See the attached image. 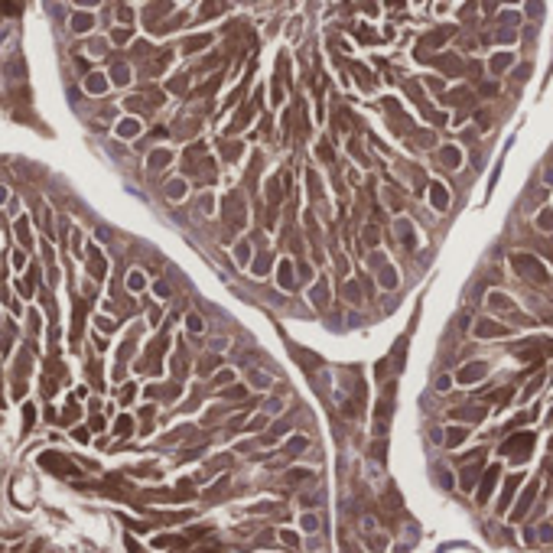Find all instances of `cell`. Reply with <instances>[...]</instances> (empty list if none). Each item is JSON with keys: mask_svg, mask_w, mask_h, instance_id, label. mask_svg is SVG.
I'll return each instance as SVG.
<instances>
[{"mask_svg": "<svg viewBox=\"0 0 553 553\" xmlns=\"http://www.w3.org/2000/svg\"><path fill=\"white\" fill-rule=\"evenodd\" d=\"M534 449V433H514L511 439L501 443V456H514V462L527 459V452Z\"/></svg>", "mask_w": 553, "mask_h": 553, "instance_id": "cell-1", "label": "cell"}, {"mask_svg": "<svg viewBox=\"0 0 553 553\" xmlns=\"http://www.w3.org/2000/svg\"><path fill=\"white\" fill-rule=\"evenodd\" d=\"M537 351L550 355V351H553V339H527V342L514 345V355H517L521 361H540Z\"/></svg>", "mask_w": 553, "mask_h": 553, "instance_id": "cell-2", "label": "cell"}, {"mask_svg": "<svg viewBox=\"0 0 553 553\" xmlns=\"http://www.w3.org/2000/svg\"><path fill=\"white\" fill-rule=\"evenodd\" d=\"M39 466L55 472V475H78L75 462H69L65 456H59V452H43V456H39Z\"/></svg>", "mask_w": 553, "mask_h": 553, "instance_id": "cell-3", "label": "cell"}, {"mask_svg": "<svg viewBox=\"0 0 553 553\" xmlns=\"http://www.w3.org/2000/svg\"><path fill=\"white\" fill-rule=\"evenodd\" d=\"M390 400H394V387H387L378 400V410H374V429H378V436H384V429H387V420H390Z\"/></svg>", "mask_w": 553, "mask_h": 553, "instance_id": "cell-4", "label": "cell"}, {"mask_svg": "<svg viewBox=\"0 0 553 553\" xmlns=\"http://www.w3.org/2000/svg\"><path fill=\"white\" fill-rule=\"evenodd\" d=\"M514 267H517L521 273L527 270V273H530V280H534V283H544V280H547V270H544V267H540L534 257H527V254H517V257H514Z\"/></svg>", "mask_w": 553, "mask_h": 553, "instance_id": "cell-5", "label": "cell"}, {"mask_svg": "<svg viewBox=\"0 0 553 553\" xmlns=\"http://www.w3.org/2000/svg\"><path fill=\"white\" fill-rule=\"evenodd\" d=\"M475 335L478 339H501V335H508V329L501 326V322H478V329H475Z\"/></svg>", "mask_w": 553, "mask_h": 553, "instance_id": "cell-6", "label": "cell"}, {"mask_svg": "<svg viewBox=\"0 0 553 553\" xmlns=\"http://www.w3.org/2000/svg\"><path fill=\"white\" fill-rule=\"evenodd\" d=\"M495 482H498V466H491L488 472H485V478H482V485H478V501H488V495H491V488H495Z\"/></svg>", "mask_w": 553, "mask_h": 553, "instance_id": "cell-7", "label": "cell"}, {"mask_svg": "<svg viewBox=\"0 0 553 553\" xmlns=\"http://www.w3.org/2000/svg\"><path fill=\"white\" fill-rule=\"evenodd\" d=\"M485 371H488V365H485V361H478V365H466V368L459 371V381H462V384H475Z\"/></svg>", "mask_w": 553, "mask_h": 553, "instance_id": "cell-8", "label": "cell"}, {"mask_svg": "<svg viewBox=\"0 0 553 553\" xmlns=\"http://www.w3.org/2000/svg\"><path fill=\"white\" fill-rule=\"evenodd\" d=\"M228 225H234V221H238V225H241V218H244V209H241V199H238V195H228Z\"/></svg>", "mask_w": 553, "mask_h": 553, "instance_id": "cell-9", "label": "cell"}, {"mask_svg": "<svg viewBox=\"0 0 553 553\" xmlns=\"http://www.w3.org/2000/svg\"><path fill=\"white\" fill-rule=\"evenodd\" d=\"M534 495H537V485H527V491L521 495V501H517V511H514V517L521 521L524 514H527V508L534 505Z\"/></svg>", "mask_w": 553, "mask_h": 553, "instance_id": "cell-10", "label": "cell"}, {"mask_svg": "<svg viewBox=\"0 0 553 553\" xmlns=\"http://www.w3.org/2000/svg\"><path fill=\"white\" fill-rule=\"evenodd\" d=\"M488 306H491V309H501V312H511V309H514L511 296H505V293H488Z\"/></svg>", "mask_w": 553, "mask_h": 553, "instance_id": "cell-11", "label": "cell"}, {"mask_svg": "<svg viewBox=\"0 0 553 553\" xmlns=\"http://www.w3.org/2000/svg\"><path fill=\"white\" fill-rule=\"evenodd\" d=\"M429 195H433V205H436V209H446V205H449V192H446L439 182L429 186Z\"/></svg>", "mask_w": 553, "mask_h": 553, "instance_id": "cell-12", "label": "cell"}, {"mask_svg": "<svg viewBox=\"0 0 553 553\" xmlns=\"http://www.w3.org/2000/svg\"><path fill=\"white\" fill-rule=\"evenodd\" d=\"M521 485V475H511L508 478V485H505V495H501V501H498V511H505L508 508V501H511V495H514V488Z\"/></svg>", "mask_w": 553, "mask_h": 553, "instance_id": "cell-13", "label": "cell"}, {"mask_svg": "<svg viewBox=\"0 0 553 553\" xmlns=\"http://www.w3.org/2000/svg\"><path fill=\"white\" fill-rule=\"evenodd\" d=\"M452 417H459V420H472L478 423L485 417V407H475V410H452Z\"/></svg>", "mask_w": 553, "mask_h": 553, "instance_id": "cell-14", "label": "cell"}, {"mask_svg": "<svg viewBox=\"0 0 553 553\" xmlns=\"http://www.w3.org/2000/svg\"><path fill=\"white\" fill-rule=\"evenodd\" d=\"M397 234L404 244H413V231H410V221H397Z\"/></svg>", "mask_w": 553, "mask_h": 553, "instance_id": "cell-15", "label": "cell"}, {"mask_svg": "<svg viewBox=\"0 0 553 553\" xmlns=\"http://www.w3.org/2000/svg\"><path fill=\"white\" fill-rule=\"evenodd\" d=\"M114 429H117V436H130V429H133V420H130V417H121Z\"/></svg>", "mask_w": 553, "mask_h": 553, "instance_id": "cell-16", "label": "cell"}, {"mask_svg": "<svg viewBox=\"0 0 553 553\" xmlns=\"http://www.w3.org/2000/svg\"><path fill=\"white\" fill-rule=\"evenodd\" d=\"M91 273H94V277H101V273H104V260H101V254H98L94 248H91Z\"/></svg>", "mask_w": 553, "mask_h": 553, "instance_id": "cell-17", "label": "cell"}, {"mask_svg": "<svg viewBox=\"0 0 553 553\" xmlns=\"http://www.w3.org/2000/svg\"><path fill=\"white\" fill-rule=\"evenodd\" d=\"M290 277H293V267H290V260H283L280 264V287H290Z\"/></svg>", "mask_w": 553, "mask_h": 553, "instance_id": "cell-18", "label": "cell"}, {"mask_svg": "<svg viewBox=\"0 0 553 553\" xmlns=\"http://www.w3.org/2000/svg\"><path fill=\"white\" fill-rule=\"evenodd\" d=\"M491 400H495V404L498 407H505L508 400H511V387H505V390H498V394H491Z\"/></svg>", "mask_w": 553, "mask_h": 553, "instance_id": "cell-19", "label": "cell"}, {"mask_svg": "<svg viewBox=\"0 0 553 553\" xmlns=\"http://www.w3.org/2000/svg\"><path fill=\"white\" fill-rule=\"evenodd\" d=\"M537 225H540V228H547V231H553V212H540Z\"/></svg>", "mask_w": 553, "mask_h": 553, "instance_id": "cell-20", "label": "cell"}, {"mask_svg": "<svg viewBox=\"0 0 553 553\" xmlns=\"http://www.w3.org/2000/svg\"><path fill=\"white\" fill-rule=\"evenodd\" d=\"M508 62H511V55H495V59H491V69H495V72H501Z\"/></svg>", "mask_w": 553, "mask_h": 553, "instance_id": "cell-21", "label": "cell"}, {"mask_svg": "<svg viewBox=\"0 0 553 553\" xmlns=\"http://www.w3.org/2000/svg\"><path fill=\"white\" fill-rule=\"evenodd\" d=\"M205 43H209V39H205V36H199V39H189V46H186V52H195V49H202Z\"/></svg>", "mask_w": 553, "mask_h": 553, "instance_id": "cell-22", "label": "cell"}, {"mask_svg": "<svg viewBox=\"0 0 553 553\" xmlns=\"http://www.w3.org/2000/svg\"><path fill=\"white\" fill-rule=\"evenodd\" d=\"M88 88H91V91H101V88H104V78H98V75L88 78Z\"/></svg>", "mask_w": 553, "mask_h": 553, "instance_id": "cell-23", "label": "cell"}, {"mask_svg": "<svg viewBox=\"0 0 553 553\" xmlns=\"http://www.w3.org/2000/svg\"><path fill=\"white\" fill-rule=\"evenodd\" d=\"M33 426V407H26L23 410V429H30Z\"/></svg>", "mask_w": 553, "mask_h": 553, "instance_id": "cell-24", "label": "cell"}, {"mask_svg": "<svg viewBox=\"0 0 553 553\" xmlns=\"http://www.w3.org/2000/svg\"><path fill=\"white\" fill-rule=\"evenodd\" d=\"M0 10L3 13H20V3H0Z\"/></svg>", "mask_w": 553, "mask_h": 553, "instance_id": "cell-25", "label": "cell"}, {"mask_svg": "<svg viewBox=\"0 0 553 553\" xmlns=\"http://www.w3.org/2000/svg\"><path fill=\"white\" fill-rule=\"evenodd\" d=\"M462 436H466V433H462V429H452V433H449V443H459Z\"/></svg>", "mask_w": 553, "mask_h": 553, "instance_id": "cell-26", "label": "cell"}, {"mask_svg": "<svg viewBox=\"0 0 553 553\" xmlns=\"http://www.w3.org/2000/svg\"><path fill=\"white\" fill-rule=\"evenodd\" d=\"M189 326H192V332H202V322L195 319V316H189Z\"/></svg>", "mask_w": 553, "mask_h": 553, "instance_id": "cell-27", "label": "cell"}]
</instances>
